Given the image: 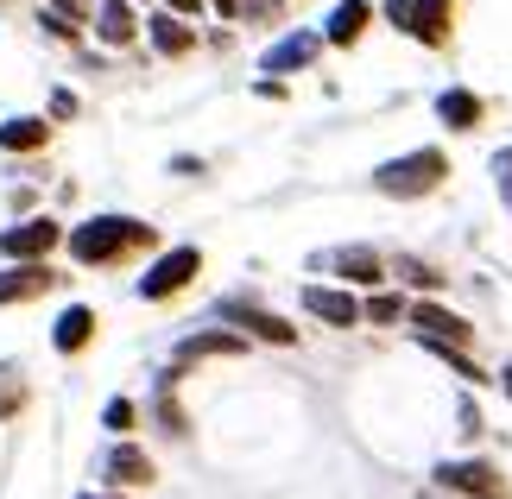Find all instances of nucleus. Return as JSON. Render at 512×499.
Listing matches in <instances>:
<instances>
[{
    "mask_svg": "<svg viewBox=\"0 0 512 499\" xmlns=\"http://www.w3.org/2000/svg\"><path fill=\"white\" fill-rule=\"evenodd\" d=\"M64 241H70L76 266H121V259H133V253L159 247V228H152V222H133V215H95V222L70 228Z\"/></svg>",
    "mask_w": 512,
    "mask_h": 499,
    "instance_id": "1",
    "label": "nucleus"
},
{
    "mask_svg": "<svg viewBox=\"0 0 512 499\" xmlns=\"http://www.w3.org/2000/svg\"><path fill=\"white\" fill-rule=\"evenodd\" d=\"M449 184V152L443 146H418V152H399L386 165H373V190L392 196V203H418V196L443 190Z\"/></svg>",
    "mask_w": 512,
    "mask_h": 499,
    "instance_id": "2",
    "label": "nucleus"
},
{
    "mask_svg": "<svg viewBox=\"0 0 512 499\" xmlns=\"http://www.w3.org/2000/svg\"><path fill=\"white\" fill-rule=\"evenodd\" d=\"M380 13L430 51H443L456 38V0H380Z\"/></svg>",
    "mask_w": 512,
    "mask_h": 499,
    "instance_id": "3",
    "label": "nucleus"
},
{
    "mask_svg": "<svg viewBox=\"0 0 512 499\" xmlns=\"http://www.w3.org/2000/svg\"><path fill=\"white\" fill-rule=\"evenodd\" d=\"M443 493H462V499H512V481L487 462V455H456V462H437L430 474Z\"/></svg>",
    "mask_w": 512,
    "mask_h": 499,
    "instance_id": "4",
    "label": "nucleus"
},
{
    "mask_svg": "<svg viewBox=\"0 0 512 499\" xmlns=\"http://www.w3.org/2000/svg\"><path fill=\"white\" fill-rule=\"evenodd\" d=\"M215 323L241 329L247 342H272V348H291V342H298V329H291L285 316L260 310V304H253V297H222V304H215Z\"/></svg>",
    "mask_w": 512,
    "mask_h": 499,
    "instance_id": "5",
    "label": "nucleus"
},
{
    "mask_svg": "<svg viewBox=\"0 0 512 499\" xmlns=\"http://www.w3.org/2000/svg\"><path fill=\"white\" fill-rule=\"evenodd\" d=\"M196 272H203V247H171V253L152 259V272L140 278V297L146 304H165V297L196 285Z\"/></svg>",
    "mask_w": 512,
    "mask_h": 499,
    "instance_id": "6",
    "label": "nucleus"
},
{
    "mask_svg": "<svg viewBox=\"0 0 512 499\" xmlns=\"http://www.w3.org/2000/svg\"><path fill=\"white\" fill-rule=\"evenodd\" d=\"M57 247H64V228H57L51 215H32V222L0 228V259H51Z\"/></svg>",
    "mask_w": 512,
    "mask_h": 499,
    "instance_id": "7",
    "label": "nucleus"
},
{
    "mask_svg": "<svg viewBox=\"0 0 512 499\" xmlns=\"http://www.w3.org/2000/svg\"><path fill=\"white\" fill-rule=\"evenodd\" d=\"M228 354H247V335H241V329H228V323H215V329H196V335H184V342L171 348V367L228 361Z\"/></svg>",
    "mask_w": 512,
    "mask_h": 499,
    "instance_id": "8",
    "label": "nucleus"
},
{
    "mask_svg": "<svg viewBox=\"0 0 512 499\" xmlns=\"http://www.w3.org/2000/svg\"><path fill=\"white\" fill-rule=\"evenodd\" d=\"M317 272H336V278H348V285H361V291L386 285V259L373 247H329V253H317Z\"/></svg>",
    "mask_w": 512,
    "mask_h": 499,
    "instance_id": "9",
    "label": "nucleus"
},
{
    "mask_svg": "<svg viewBox=\"0 0 512 499\" xmlns=\"http://www.w3.org/2000/svg\"><path fill=\"white\" fill-rule=\"evenodd\" d=\"M64 285V272H51L45 259H19V266L0 272V304H32V297H45Z\"/></svg>",
    "mask_w": 512,
    "mask_h": 499,
    "instance_id": "10",
    "label": "nucleus"
},
{
    "mask_svg": "<svg viewBox=\"0 0 512 499\" xmlns=\"http://www.w3.org/2000/svg\"><path fill=\"white\" fill-rule=\"evenodd\" d=\"M405 323L418 329V335H430V342H462V348L475 342V323H462V316H456V310H443L437 297H418V304L405 310Z\"/></svg>",
    "mask_w": 512,
    "mask_h": 499,
    "instance_id": "11",
    "label": "nucleus"
},
{
    "mask_svg": "<svg viewBox=\"0 0 512 499\" xmlns=\"http://www.w3.org/2000/svg\"><path fill=\"white\" fill-rule=\"evenodd\" d=\"M367 26H373V0H336L329 19H323V45L329 51H354L367 38Z\"/></svg>",
    "mask_w": 512,
    "mask_h": 499,
    "instance_id": "12",
    "label": "nucleus"
},
{
    "mask_svg": "<svg viewBox=\"0 0 512 499\" xmlns=\"http://www.w3.org/2000/svg\"><path fill=\"white\" fill-rule=\"evenodd\" d=\"M304 310L329 329H361V297H348L336 285H304Z\"/></svg>",
    "mask_w": 512,
    "mask_h": 499,
    "instance_id": "13",
    "label": "nucleus"
},
{
    "mask_svg": "<svg viewBox=\"0 0 512 499\" xmlns=\"http://www.w3.org/2000/svg\"><path fill=\"white\" fill-rule=\"evenodd\" d=\"M102 474H108V487H152V481H159V468H152V455H146V449H133L127 436H121V443L108 449Z\"/></svg>",
    "mask_w": 512,
    "mask_h": 499,
    "instance_id": "14",
    "label": "nucleus"
},
{
    "mask_svg": "<svg viewBox=\"0 0 512 499\" xmlns=\"http://www.w3.org/2000/svg\"><path fill=\"white\" fill-rule=\"evenodd\" d=\"M95 38H102L108 51H127L133 38H140V13H133V0H95Z\"/></svg>",
    "mask_w": 512,
    "mask_h": 499,
    "instance_id": "15",
    "label": "nucleus"
},
{
    "mask_svg": "<svg viewBox=\"0 0 512 499\" xmlns=\"http://www.w3.org/2000/svg\"><path fill=\"white\" fill-rule=\"evenodd\" d=\"M140 32L159 45V57H184V51H196V32H190V19L184 13H152V19H140Z\"/></svg>",
    "mask_w": 512,
    "mask_h": 499,
    "instance_id": "16",
    "label": "nucleus"
},
{
    "mask_svg": "<svg viewBox=\"0 0 512 499\" xmlns=\"http://www.w3.org/2000/svg\"><path fill=\"white\" fill-rule=\"evenodd\" d=\"M323 57V32H291V38H279L266 57H260V70H304V64H317Z\"/></svg>",
    "mask_w": 512,
    "mask_h": 499,
    "instance_id": "17",
    "label": "nucleus"
},
{
    "mask_svg": "<svg viewBox=\"0 0 512 499\" xmlns=\"http://www.w3.org/2000/svg\"><path fill=\"white\" fill-rule=\"evenodd\" d=\"M437 121L456 127V133H475V127L487 121V102H481L475 89H443V95H437Z\"/></svg>",
    "mask_w": 512,
    "mask_h": 499,
    "instance_id": "18",
    "label": "nucleus"
},
{
    "mask_svg": "<svg viewBox=\"0 0 512 499\" xmlns=\"http://www.w3.org/2000/svg\"><path fill=\"white\" fill-rule=\"evenodd\" d=\"M95 342V310L89 304H70L64 316H57V329H51V348L57 354H83Z\"/></svg>",
    "mask_w": 512,
    "mask_h": 499,
    "instance_id": "19",
    "label": "nucleus"
},
{
    "mask_svg": "<svg viewBox=\"0 0 512 499\" xmlns=\"http://www.w3.org/2000/svg\"><path fill=\"white\" fill-rule=\"evenodd\" d=\"M51 146V121H32V114H19V121L0 127V152H45Z\"/></svg>",
    "mask_w": 512,
    "mask_h": 499,
    "instance_id": "20",
    "label": "nucleus"
},
{
    "mask_svg": "<svg viewBox=\"0 0 512 499\" xmlns=\"http://www.w3.org/2000/svg\"><path fill=\"white\" fill-rule=\"evenodd\" d=\"M405 297L399 291H380V285H373L367 291V304H361V323H373V329H392V323H405Z\"/></svg>",
    "mask_w": 512,
    "mask_h": 499,
    "instance_id": "21",
    "label": "nucleus"
},
{
    "mask_svg": "<svg viewBox=\"0 0 512 499\" xmlns=\"http://www.w3.org/2000/svg\"><path fill=\"white\" fill-rule=\"evenodd\" d=\"M32 405V386H26V373L19 367H0V424H13L19 411Z\"/></svg>",
    "mask_w": 512,
    "mask_h": 499,
    "instance_id": "22",
    "label": "nucleus"
},
{
    "mask_svg": "<svg viewBox=\"0 0 512 499\" xmlns=\"http://www.w3.org/2000/svg\"><path fill=\"white\" fill-rule=\"evenodd\" d=\"M102 424L114 436H133V430H140V405H133V398H108V405H102Z\"/></svg>",
    "mask_w": 512,
    "mask_h": 499,
    "instance_id": "23",
    "label": "nucleus"
},
{
    "mask_svg": "<svg viewBox=\"0 0 512 499\" xmlns=\"http://www.w3.org/2000/svg\"><path fill=\"white\" fill-rule=\"evenodd\" d=\"M405 285L418 291V297H437V291H443V272L424 266V259H405Z\"/></svg>",
    "mask_w": 512,
    "mask_h": 499,
    "instance_id": "24",
    "label": "nucleus"
},
{
    "mask_svg": "<svg viewBox=\"0 0 512 499\" xmlns=\"http://www.w3.org/2000/svg\"><path fill=\"white\" fill-rule=\"evenodd\" d=\"M38 26H45V38H57V45H76V38H83V26H76V19L51 13V7H38Z\"/></svg>",
    "mask_w": 512,
    "mask_h": 499,
    "instance_id": "25",
    "label": "nucleus"
},
{
    "mask_svg": "<svg viewBox=\"0 0 512 499\" xmlns=\"http://www.w3.org/2000/svg\"><path fill=\"white\" fill-rule=\"evenodd\" d=\"M494 184H500V203H506V215H512V146L494 152Z\"/></svg>",
    "mask_w": 512,
    "mask_h": 499,
    "instance_id": "26",
    "label": "nucleus"
},
{
    "mask_svg": "<svg viewBox=\"0 0 512 499\" xmlns=\"http://www.w3.org/2000/svg\"><path fill=\"white\" fill-rule=\"evenodd\" d=\"M76 114H83V102H76L70 89H51V127L57 121H76Z\"/></svg>",
    "mask_w": 512,
    "mask_h": 499,
    "instance_id": "27",
    "label": "nucleus"
},
{
    "mask_svg": "<svg viewBox=\"0 0 512 499\" xmlns=\"http://www.w3.org/2000/svg\"><path fill=\"white\" fill-rule=\"evenodd\" d=\"M45 7H51V13H64V19H76V26H83V19L95 13L89 0H45Z\"/></svg>",
    "mask_w": 512,
    "mask_h": 499,
    "instance_id": "28",
    "label": "nucleus"
},
{
    "mask_svg": "<svg viewBox=\"0 0 512 499\" xmlns=\"http://www.w3.org/2000/svg\"><path fill=\"white\" fill-rule=\"evenodd\" d=\"M462 436H481V405H462Z\"/></svg>",
    "mask_w": 512,
    "mask_h": 499,
    "instance_id": "29",
    "label": "nucleus"
},
{
    "mask_svg": "<svg viewBox=\"0 0 512 499\" xmlns=\"http://www.w3.org/2000/svg\"><path fill=\"white\" fill-rule=\"evenodd\" d=\"M165 7H171V13H184V19H196V13H203V0H165Z\"/></svg>",
    "mask_w": 512,
    "mask_h": 499,
    "instance_id": "30",
    "label": "nucleus"
},
{
    "mask_svg": "<svg viewBox=\"0 0 512 499\" xmlns=\"http://www.w3.org/2000/svg\"><path fill=\"white\" fill-rule=\"evenodd\" d=\"M203 7H215L222 19H234V7H241V0H203Z\"/></svg>",
    "mask_w": 512,
    "mask_h": 499,
    "instance_id": "31",
    "label": "nucleus"
},
{
    "mask_svg": "<svg viewBox=\"0 0 512 499\" xmlns=\"http://www.w3.org/2000/svg\"><path fill=\"white\" fill-rule=\"evenodd\" d=\"M83 499H121V487H114V493H83Z\"/></svg>",
    "mask_w": 512,
    "mask_h": 499,
    "instance_id": "32",
    "label": "nucleus"
},
{
    "mask_svg": "<svg viewBox=\"0 0 512 499\" xmlns=\"http://www.w3.org/2000/svg\"><path fill=\"white\" fill-rule=\"evenodd\" d=\"M500 386H506V398H512V367H506V373H500Z\"/></svg>",
    "mask_w": 512,
    "mask_h": 499,
    "instance_id": "33",
    "label": "nucleus"
}]
</instances>
